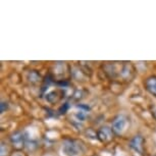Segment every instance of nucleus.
<instances>
[{
    "mask_svg": "<svg viewBox=\"0 0 156 156\" xmlns=\"http://www.w3.org/2000/svg\"><path fill=\"white\" fill-rule=\"evenodd\" d=\"M126 126V119L123 115L116 116L112 122V131L115 134H120Z\"/></svg>",
    "mask_w": 156,
    "mask_h": 156,
    "instance_id": "nucleus-2",
    "label": "nucleus"
},
{
    "mask_svg": "<svg viewBox=\"0 0 156 156\" xmlns=\"http://www.w3.org/2000/svg\"><path fill=\"white\" fill-rule=\"evenodd\" d=\"M10 140H11V143L13 144V146H16V148H20L23 144V134L17 132V133L13 134L12 136L10 137Z\"/></svg>",
    "mask_w": 156,
    "mask_h": 156,
    "instance_id": "nucleus-6",
    "label": "nucleus"
},
{
    "mask_svg": "<svg viewBox=\"0 0 156 156\" xmlns=\"http://www.w3.org/2000/svg\"><path fill=\"white\" fill-rule=\"evenodd\" d=\"M5 104H7V103H4V102L1 103V112H3L5 109Z\"/></svg>",
    "mask_w": 156,
    "mask_h": 156,
    "instance_id": "nucleus-8",
    "label": "nucleus"
},
{
    "mask_svg": "<svg viewBox=\"0 0 156 156\" xmlns=\"http://www.w3.org/2000/svg\"><path fill=\"white\" fill-rule=\"evenodd\" d=\"M12 156H23V155L20 152H16L14 154H12Z\"/></svg>",
    "mask_w": 156,
    "mask_h": 156,
    "instance_id": "nucleus-9",
    "label": "nucleus"
},
{
    "mask_svg": "<svg viewBox=\"0 0 156 156\" xmlns=\"http://www.w3.org/2000/svg\"><path fill=\"white\" fill-rule=\"evenodd\" d=\"M153 115H154V117L156 119V108H155L154 110H153Z\"/></svg>",
    "mask_w": 156,
    "mask_h": 156,
    "instance_id": "nucleus-10",
    "label": "nucleus"
},
{
    "mask_svg": "<svg viewBox=\"0 0 156 156\" xmlns=\"http://www.w3.org/2000/svg\"><path fill=\"white\" fill-rule=\"evenodd\" d=\"M63 148H64V151L66 152V154H69V155L76 154V151H78V147H76V145L73 140H66V142H64Z\"/></svg>",
    "mask_w": 156,
    "mask_h": 156,
    "instance_id": "nucleus-4",
    "label": "nucleus"
},
{
    "mask_svg": "<svg viewBox=\"0 0 156 156\" xmlns=\"http://www.w3.org/2000/svg\"><path fill=\"white\" fill-rule=\"evenodd\" d=\"M129 147L133 148L135 151L143 154L144 153V138L142 136H135L129 142Z\"/></svg>",
    "mask_w": 156,
    "mask_h": 156,
    "instance_id": "nucleus-3",
    "label": "nucleus"
},
{
    "mask_svg": "<svg viewBox=\"0 0 156 156\" xmlns=\"http://www.w3.org/2000/svg\"><path fill=\"white\" fill-rule=\"evenodd\" d=\"M30 76H32V78H30V79H32V80H31L32 82H36L37 80H39V79H40V76L38 75L36 72H31Z\"/></svg>",
    "mask_w": 156,
    "mask_h": 156,
    "instance_id": "nucleus-7",
    "label": "nucleus"
},
{
    "mask_svg": "<svg viewBox=\"0 0 156 156\" xmlns=\"http://www.w3.org/2000/svg\"><path fill=\"white\" fill-rule=\"evenodd\" d=\"M145 87L150 93L156 97V76H150L145 81Z\"/></svg>",
    "mask_w": 156,
    "mask_h": 156,
    "instance_id": "nucleus-5",
    "label": "nucleus"
},
{
    "mask_svg": "<svg viewBox=\"0 0 156 156\" xmlns=\"http://www.w3.org/2000/svg\"><path fill=\"white\" fill-rule=\"evenodd\" d=\"M97 138L103 143H108L112 140L113 138V131L112 129H109L107 126H103L97 132Z\"/></svg>",
    "mask_w": 156,
    "mask_h": 156,
    "instance_id": "nucleus-1",
    "label": "nucleus"
}]
</instances>
